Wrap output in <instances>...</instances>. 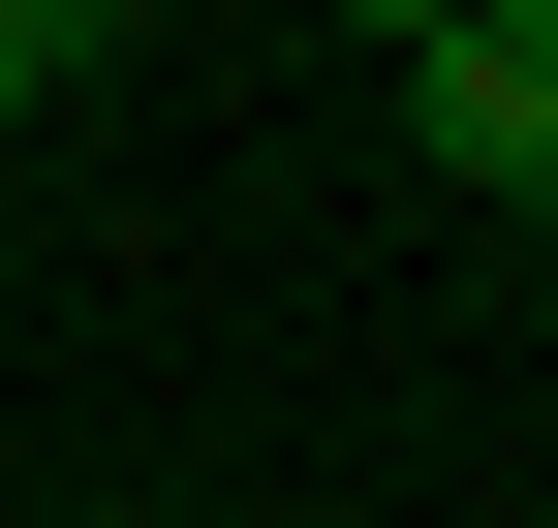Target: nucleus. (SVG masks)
<instances>
[{
	"instance_id": "1",
	"label": "nucleus",
	"mask_w": 558,
	"mask_h": 528,
	"mask_svg": "<svg viewBox=\"0 0 558 528\" xmlns=\"http://www.w3.org/2000/svg\"><path fill=\"white\" fill-rule=\"evenodd\" d=\"M403 124H435V156L465 187H527V218H558V0H403Z\"/></svg>"
},
{
	"instance_id": "2",
	"label": "nucleus",
	"mask_w": 558,
	"mask_h": 528,
	"mask_svg": "<svg viewBox=\"0 0 558 528\" xmlns=\"http://www.w3.org/2000/svg\"><path fill=\"white\" fill-rule=\"evenodd\" d=\"M32 94H62V0H0V124H32Z\"/></svg>"
}]
</instances>
